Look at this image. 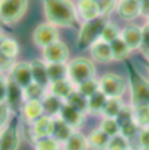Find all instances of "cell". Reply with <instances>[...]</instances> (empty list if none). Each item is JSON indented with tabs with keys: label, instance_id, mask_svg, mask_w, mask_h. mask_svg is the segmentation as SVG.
Returning <instances> with one entry per match:
<instances>
[{
	"label": "cell",
	"instance_id": "24",
	"mask_svg": "<svg viewBox=\"0 0 149 150\" xmlns=\"http://www.w3.org/2000/svg\"><path fill=\"white\" fill-rule=\"evenodd\" d=\"M88 138V144L94 150H107V146L110 143V138L102 129H94L91 134L87 137Z\"/></svg>",
	"mask_w": 149,
	"mask_h": 150
},
{
	"label": "cell",
	"instance_id": "37",
	"mask_svg": "<svg viewBox=\"0 0 149 150\" xmlns=\"http://www.w3.org/2000/svg\"><path fill=\"white\" fill-rule=\"evenodd\" d=\"M101 129L107 134L108 137H114L120 134V126L116 118H103L101 123Z\"/></svg>",
	"mask_w": 149,
	"mask_h": 150
},
{
	"label": "cell",
	"instance_id": "17",
	"mask_svg": "<svg viewBox=\"0 0 149 150\" xmlns=\"http://www.w3.org/2000/svg\"><path fill=\"white\" fill-rule=\"evenodd\" d=\"M73 132H75V129H73L72 126H68L63 118L53 117V126H52V134H50V137L55 138L58 143L64 144L66 141L73 135Z\"/></svg>",
	"mask_w": 149,
	"mask_h": 150
},
{
	"label": "cell",
	"instance_id": "51",
	"mask_svg": "<svg viewBox=\"0 0 149 150\" xmlns=\"http://www.w3.org/2000/svg\"><path fill=\"white\" fill-rule=\"evenodd\" d=\"M148 71H149V68H148Z\"/></svg>",
	"mask_w": 149,
	"mask_h": 150
},
{
	"label": "cell",
	"instance_id": "52",
	"mask_svg": "<svg viewBox=\"0 0 149 150\" xmlns=\"http://www.w3.org/2000/svg\"><path fill=\"white\" fill-rule=\"evenodd\" d=\"M148 129H149V126H148Z\"/></svg>",
	"mask_w": 149,
	"mask_h": 150
},
{
	"label": "cell",
	"instance_id": "9",
	"mask_svg": "<svg viewBox=\"0 0 149 150\" xmlns=\"http://www.w3.org/2000/svg\"><path fill=\"white\" fill-rule=\"evenodd\" d=\"M20 141L21 135L15 123H9L3 130H0V150H19Z\"/></svg>",
	"mask_w": 149,
	"mask_h": 150
},
{
	"label": "cell",
	"instance_id": "48",
	"mask_svg": "<svg viewBox=\"0 0 149 150\" xmlns=\"http://www.w3.org/2000/svg\"><path fill=\"white\" fill-rule=\"evenodd\" d=\"M2 26H3V21H2V18H0V28H2Z\"/></svg>",
	"mask_w": 149,
	"mask_h": 150
},
{
	"label": "cell",
	"instance_id": "29",
	"mask_svg": "<svg viewBox=\"0 0 149 150\" xmlns=\"http://www.w3.org/2000/svg\"><path fill=\"white\" fill-rule=\"evenodd\" d=\"M134 108V123L140 129H146L149 126V106L142 105V106H133Z\"/></svg>",
	"mask_w": 149,
	"mask_h": 150
},
{
	"label": "cell",
	"instance_id": "43",
	"mask_svg": "<svg viewBox=\"0 0 149 150\" xmlns=\"http://www.w3.org/2000/svg\"><path fill=\"white\" fill-rule=\"evenodd\" d=\"M149 47V28L148 26H145L143 28V41H142V52L145 49Z\"/></svg>",
	"mask_w": 149,
	"mask_h": 150
},
{
	"label": "cell",
	"instance_id": "38",
	"mask_svg": "<svg viewBox=\"0 0 149 150\" xmlns=\"http://www.w3.org/2000/svg\"><path fill=\"white\" fill-rule=\"evenodd\" d=\"M12 109L11 106L8 105L6 102L0 103V130H3L11 121V117H12Z\"/></svg>",
	"mask_w": 149,
	"mask_h": 150
},
{
	"label": "cell",
	"instance_id": "54",
	"mask_svg": "<svg viewBox=\"0 0 149 150\" xmlns=\"http://www.w3.org/2000/svg\"><path fill=\"white\" fill-rule=\"evenodd\" d=\"M138 2H140V0H138Z\"/></svg>",
	"mask_w": 149,
	"mask_h": 150
},
{
	"label": "cell",
	"instance_id": "40",
	"mask_svg": "<svg viewBox=\"0 0 149 150\" xmlns=\"http://www.w3.org/2000/svg\"><path fill=\"white\" fill-rule=\"evenodd\" d=\"M99 8H101V15L108 17L117 8V3L114 0H99Z\"/></svg>",
	"mask_w": 149,
	"mask_h": 150
},
{
	"label": "cell",
	"instance_id": "45",
	"mask_svg": "<svg viewBox=\"0 0 149 150\" xmlns=\"http://www.w3.org/2000/svg\"><path fill=\"white\" fill-rule=\"evenodd\" d=\"M5 38H6V35H5V33H2V32H0V49H2V44H3Z\"/></svg>",
	"mask_w": 149,
	"mask_h": 150
},
{
	"label": "cell",
	"instance_id": "49",
	"mask_svg": "<svg viewBox=\"0 0 149 150\" xmlns=\"http://www.w3.org/2000/svg\"><path fill=\"white\" fill-rule=\"evenodd\" d=\"M114 2H116V3H119V2H120V0H114Z\"/></svg>",
	"mask_w": 149,
	"mask_h": 150
},
{
	"label": "cell",
	"instance_id": "31",
	"mask_svg": "<svg viewBox=\"0 0 149 150\" xmlns=\"http://www.w3.org/2000/svg\"><path fill=\"white\" fill-rule=\"evenodd\" d=\"M47 74L50 82L67 79V64H47Z\"/></svg>",
	"mask_w": 149,
	"mask_h": 150
},
{
	"label": "cell",
	"instance_id": "19",
	"mask_svg": "<svg viewBox=\"0 0 149 150\" xmlns=\"http://www.w3.org/2000/svg\"><path fill=\"white\" fill-rule=\"evenodd\" d=\"M75 90H76V86L70 82L68 79H61V81H56V82H50L49 86H47V93L59 97V99H63L64 102L67 100V97Z\"/></svg>",
	"mask_w": 149,
	"mask_h": 150
},
{
	"label": "cell",
	"instance_id": "33",
	"mask_svg": "<svg viewBox=\"0 0 149 150\" xmlns=\"http://www.w3.org/2000/svg\"><path fill=\"white\" fill-rule=\"evenodd\" d=\"M61 143L52 137H46V138H40L34 143V150H61Z\"/></svg>",
	"mask_w": 149,
	"mask_h": 150
},
{
	"label": "cell",
	"instance_id": "36",
	"mask_svg": "<svg viewBox=\"0 0 149 150\" xmlns=\"http://www.w3.org/2000/svg\"><path fill=\"white\" fill-rule=\"evenodd\" d=\"M107 150H129L128 138L123 137L122 134L111 137V138H110V143H108V146H107Z\"/></svg>",
	"mask_w": 149,
	"mask_h": 150
},
{
	"label": "cell",
	"instance_id": "20",
	"mask_svg": "<svg viewBox=\"0 0 149 150\" xmlns=\"http://www.w3.org/2000/svg\"><path fill=\"white\" fill-rule=\"evenodd\" d=\"M59 118H63L68 126H72L73 129H78L81 125H82V120H84V112L81 111H78L75 108H72L70 105L64 103V106L63 109H61L59 112Z\"/></svg>",
	"mask_w": 149,
	"mask_h": 150
},
{
	"label": "cell",
	"instance_id": "6",
	"mask_svg": "<svg viewBox=\"0 0 149 150\" xmlns=\"http://www.w3.org/2000/svg\"><path fill=\"white\" fill-rule=\"evenodd\" d=\"M32 41L37 47L44 49L50 44H53L56 41H59V33H58V28L50 23H41L38 24L35 30L32 32Z\"/></svg>",
	"mask_w": 149,
	"mask_h": 150
},
{
	"label": "cell",
	"instance_id": "42",
	"mask_svg": "<svg viewBox=\"0 0 149 150\" xmlns=\"http://www.w3.org/2000/svg\"><path fill=\"white\" fill-rule=\"evenodd\" d=\"M138 143L142 146V149H148L149 150V129H140L138 132Z\"/></svg>",
	"mask_w": 149,
	"mask_h": 150
},
{
	"label": "cell",
	"instance_id": "23",
	"mask_svg": "<svg viewBox=\"0 0 149 150\" xmlns=\"http://www.w3.org/2000/svg\"><path fill=\"white\" fill-rule=\"evenodd\" d=\"M88 147H90L88 138L85 135H82L81 132H76V130L63 144V150H88Z\"/></svg>",
	"mask_w": 149,
	"mask_h": 150
},
{
	"label": "cell",
	"instance_id": "35",
	"mask_svg": "<svg viewBox=\"0 0 149 150\" xmlns=\"http://www.w3.org/2000/svg\"><path fill=\"white\" fill-rule=\"evenodd\" d=\"M120 32L122 30H119V28L116 24H113V23H107V26H105V29L102 30V35H101V40L102 41H105V42H113L114 40H117L119 37H120Z\"/></svg>",
	"mask_w": 149,
	"mask_h": 150
},
{
	"label": "cell",
	"instance_id": "44",
	"mask_svg": "<svg viewBox=\"0 0 149 150\" xmlns=\"http://www.w3.org/2000/svg\"><path fill=\"white\" fill-rule=\"evenodd\" d=\"M140 11L145 17L149 15V0H140Z\"/></svg>",
	"mask_w": 149,
	"mask_h": 150
},
{
	"label": "cell",
	"instance_id": "32",
	"mask_svg": "<svg viewBox=\"0 0 149 150\" xmlns=\"http://www.w3.org/2000/svg\"><path fill=\"white\" fill-rule=\"evenodd\" d=\"M0 52H2L3 55L9 56L12 59H17V56H19V52H20V46L19 42H17L14 38L11 37H6L3 44H2V49H0Z\"/></svg>",
	"mask_w": 149,
	"mask_h": 150
},
{
	"label": "cell",
	"instance_id": "39",
	"mask_svg": "<svg viewBox=\"0 0 149 150\" xmlns=\"http://www.w3.org/2000/svg\"><path fill=\"white\" fill-rule=\"evenodd\" d=\"M15 62H17L15 59L3 55L2 52H0V73H2V74H9V71L12 70V67L15 65Z\"/></svg>",
	"mask_w": 149,
	"mask_h": 150
},
{
	"label": "cell",
	"instance_id": "8",
	"mask_svg": "<svg viewBox=\"0 0 149 150\" xmlns=\"http://www.w3.org/2000/svg\"><path fill=\"white\" fill-rule=\"evenodd\" d=\"M68 55V47L63 41H56L43 49V61L46 64H67Z\"/></svg>",
	"mask_w": 149,
	"mask_h": 150
},
{
	"label": "cell",
	"instance_id": "21",
	"mask_svg": "<svg viewBox=\"0 0 149 150\" xmlns=\"http://www.w3.org/2000/svg\"><path fill=\"white\" fill-rule=\"evenodd\" d=\"M41 103H43V108H44V114H46V115H49V117H58L66 102L63 99H59V97L53 96V94L46 93V96L43 97Z\"/></svg>",
	"mask_w": 149,
	"mask_h": 150
},
{
	"label": "cell",
	"instance_id": "1",
	"mask_svg": "<svg viewBox=\"0 0 149 150\" xmlns=\"http://www.w3.org/2000/svg\"><path fill=\"white\" fill-rule=\"evenodd\" d=\"M43 9L47 23L56 28H70L78 20L76 5L72 0H43Z\"/></svg>",
	"mask_w": 149,
	"mask_h": 150
},
{
	"label": "cell",
	"instance_id": "50",
	"mask_svg": "<svg viewBox=\"0 0 149 150\" xmlns=\"http://www.w3.org/2000/svg\"><path fill=\"white\" fill-rule=\"evenodd\" d=\"M142 150H148V149H142Z\"/></svg>",
	"mask_w": 149,
	"mask_h": 150
},
{
	"label": "cell",
	"instance_id": "15",
	"mask_svg": "<svg viewBox=\"0 0 149 150\" xmlns=\"http://www.w3.org/2000/svg\"><path fill=\"white\" fill-rule=\"evenodd\" d=\"M117 14L123 20H134L138 15H142L138 0H120L117 3Z\"/></svg>",
	"mask_w": 149,
	"mask_h": 150
},
{
	"label": "cell",
	"instance_id": "2",
	"mask_svg": "<svg viewBox=\"0 0 149 150\" xmlns=\"http://www.w3.org/2000/svg\"><path fill=\"white\" fill-rule=\"evenodd\" d=\"M94 73V64L87 58H75L67 64V79L75 86H79L81 83L93 79Z\"/></svg>",
	"mask_w": 149,
	"mask_h": 150
},
{
	"label": "cell",
	"instance_id": "46",
	"mask_svg": "<svg viewBox=\"0 0 149 150\" xmlns=\"http://www.w3.org/2000/svg\"><path fill=\"white\" fill-rule=\"evenodd\" d=\"M143 55H145V58H146V59H148V62H149V47H148V49H145V50H143Z\"/></svg>",
	"mask_w": 149,
	"mask_h": 150
},
{
	"label": "cell",
	"instance_id": "27",
	"mask_svg": "<svg viewBox=\"0 0 149 150\" xmlns=\"http://www.w3.org/2000/svg\"><path fill=\"white\" fill-rule=\"evenodd\" d=\"M111 50H113V58H114V61H123L131 53V49L128 47V44L123 41L122 37H119L117 40H114L111 42Z\"/></svg>",
	"mask_w": 149,
	"mask_h": 150
},
{
	"label": "cell",
	"instance_id": "25",
	"mask_svg": "<svg viewBox=\"0 0 149 150\" xmlns=\"http://www.w3.org/2000/svg\"><path fill=\"white\" fill-rule=\"evenodd\" d=\"M46 93H47V88L32 82L31 85L23 88V99H24V102H29V100H43V97L46 96Z\"/></svg>",
	"mask_w": 149,
	"mask_h": 150
},
{
	"label": "cell",
	"instance_id": "7",
	"mask_svg": "<svg viewBox=\"0 0 149 150\" xmlns=\"http://www.w3.org/2000/svg\"><path fill=\"white\" fill-rule=\"evenodd\" d=\"M131 106H149V82L140 76L131 81Z\"/></svg>",
	"mask_w": 149,
	"mask_h": 150
},
{
	"label": "cell",
	"instance_id": "16",
	"mask_svg": "<svg viewBox=\"0 0 149 150\" xmlns=\"http://www.w3.org/2000/svg\"><path fill=\"white\" fill-rule=\"evenodd\" d=\"M9 77V76H8ZM6 103L11 106L12 111L15 109H21L23 103H24V99H23V88L15 83L12 79H9L8 82V96H6Z\"/></svg>",
	"mask_w": 149,
	"mask_h": 150
},
{
	"label": "cell",
	"instance_id": "34",
	"mask_svg": "<svg viewBox=\"0 0 149 150\" xmlns=\"http://www.w3.org/2000/svg\"><path fill=\"white\" fill-rule=\"evenodd\" d=\"M76 90L79 91L82 96H85L87 99H88V97H91L93 94H96V93L99 91V81L93 77V79H90V81L81 83L79 86H76Z\"/></svg>",
	"mask_w": 149,
	"mask_h": 150
},
{
	"label": "cell",
	"instance_id": "5",
	"mask_svg": "<svg viewBox=\"0 0 149 150\" xmlns=\"http://www.w3.org/2000/svg\"><path fill=\"white\" fill-rule=\"evenodd\" d=\"M99 91L108 99H120L126 91V82L116 73H107L99 79Z\"/></svg>",
	"mask_w": 149,
	"mask_h": 150
},
{
	"label": "cell",
	"instance_id": "28",
	"mask_svg": "<svg viewBox=\"0 0 149 150\" xmlns=\"http://www.w3.org/2000/svg\"><path fill=\"white\" fill-rule=\"evenodd\" d=\"M122 108H123V103L120 99H108L102 109V115L103 118H116Z\"/></svg>",
	"mask_w": 149,
	"mask_h": 150
},
{
	"label": "cell",
	"instance_id": "14",
	"mask_svg": "<svg viewBox=\"0 0 149 150\" xmlns=\"http://www.w3.org/2000/svg\"><path fill=\"white\" fill-rule=\"evenodd\" d=\"M90 53L91 58L98 62H103L107 64L110 61H113V50H111V44L110 42H105L102 40H98L96 42H93L90 46Z\"/></svg>",
	"mask_w": 149,
	"mask_h": 150
},
{
	"label": "cell",
	"instance_id": "47",
	"mask_svg": "<svg viewBox=\"0 0 149 150\" xmlns=\"http://www.w3.org/2000/svg\"><path fill=\"white\" fill-rule=\"evenodd\" d=\"M146 26H148V28H149V15L146 17Z\"/></svg>",
	"mask_w": 149,
	"mask_h": 150
},
{
	"label": "cell",
	"instance_id": "30",
	"mask_svg": "<svg viewBox=\"0 0 149 150\" xmlns=\"http://www.w3.org/2000/svg\"><path fill=\"white\" fill-rule=\"evenodd\" d=\"M87 102H88V99H87L85 96H82L78 90H75L66 100L67 105H70L72 108L81 111V112H87Z\"/></svg>",
	"mask_w": 149,
	"mask_h": 150
},
{
	"label": "cell",
	"instance_id": "4",
	"mask_svg": "<svg viewBox=\"0 0 149 150\" xmlns=\"http://www.w3.org/2000/svg\"><path fill=\"white\" fill-rule=\"evenodd\" d=\"M29 0H0V18L3 24H15L28 11Z\"/></svg>",
	"mask_w": 149,
	"mask_h": 150
},
{
	"label": "cell",
	"instance_id": "53",
	"mask_svg": "<svg viewBox=\"0 0 149 150\" xmlns=\"http://www.w3.org/2000/svg\"><path fill=\"white\" fill-rule=\"evenodd\" d=\"M98 2H99V0H98Z\"/></svg>",
	"mask_w": 149,
	"mask_h": 150
},
{
	"label": "cell",
	"instance_id": "18",
	"mask_svg": "<svg viewBox=\"0 0 149 150\" xmlns=\"http://www.w3.org/2000/svg\"><path fill=\"white\" fill-rule=\"evenodd\" d=\"M31 70H32V79L35 83L47 88L50 81L47 74V64L43 59H34L31 61Z\"/></svg>",
	"mask_w": 149,
	"mask_h": 150
},
{
	"label": "cell",
	"instance_id": "3",
	"mask_svg": "<svg viewBox=\"0 0 149 150\" xmlns=\"http://www.w3.org/2000/svg\"><path fill=\"white\" fill-rule=\"evenodd\" d=\"M107 23H108V17H103V15L94 20L84 21V24L79 29V33H78V46L81 49H85V47H90L98 40H101L102 30L105 29Z\"/></svg>",
	"mask_w": 149,
	"mask_h": 150
},
{
	"label": "cell",
	"instance_id": "26",
	"mask_svg": "<svg viewBox=\"0 0 149 150\" xmlns=\"http://www.w3.org/2000/svg\"><path fill=\"white\" fill-rule=\"evenodd\" d=\"M107 100H108V97L105 96L103 93L98 91L96 94H93L91 97H88V102H87V112H91V114L102 112Z\"/></svg>",
	"mask_w": 149,
	"mask_h": 150
},
{
	"label": "cell",
	"instance_id": "13",
	"mask_svg": "<svg viewBox=\"0 0 149 150\" xmlns=\"http://www.w3.org/2000/svg\"><path fill=\"white\" fill-rule=\"evenodd\" d=\"M120 37L128 44L131 50L142 49V41H143V28H140L137 24H128L123 30L120 32Z\"/></svg>",
	"mask_w": 149,
	"mask_h": 150
},
{
	"label": "cell",
	"instance_id": "12",
	"mask_svg": "<svg viewBox=\"0 0 149 150\" xmlns=\"http://www.w3.org/2000/svg\"><path fill=\"white\" fill-rule=\"evenodd\" d=\"M75 5H76L78 17H81L82 21L94 20L101 17V8L98 0H78Z\"/></svg>",
	"mask_w": 149,
	"mask_h": 150
},
{
	"label": "cell",
	"instance_id": "10",
	"mask_svg": "<svg viewBox=\"0 0 149 150\" xmlns=\"http://www.w3.org/2000/svg\"><path fill=\"white\" fill-rule=\"evenodd\" d=\"M52 126H53V117H49L46 114L41 115L40 118H37L35 121L29 123V132H31V138L34 143L40 138L50 137Z\"/></svg>",
	"mask_w": 149,
	"mask_h": 150
},
{
	"label": "cell",
	"instance_id": "41",
	"mask_svg": "<svg viewBox=\"0 0 149 150\" xmlns=\"http://www.w3.org/2000/svg\"><path fill=\"white\" fill-rule=\"evenodd\" d=\"M8 82H9V77H8V74H2V73H0V103L6 102Z\"/></svg>",
	"mask_w": 149,
	"mask_h": 150
},
{
	"label": "cell",
	"instance_id": "11",
	"mask_svg": "<svg viewBox=\"0 0 149 150\" xmlns=\"http://www.w3.org/2000/svg\"><path fill=\"white\" fill-rule=\"evenodd\" d=\"M8 76H9V79H12L15 83H19L21 88H26L28 85H31L34 82L31 62H24V61L15 62V65L12 67V70L9 71Z\"/></svg>",
	"mask_w": 149,
	"mask_h": 150
},
{
	"label": "cell",
	"instance_id": "22",
	"mask_svg": "<svg viewBox=\"0 0 149 150\" xmlns=\"http://www.w3.org/2000/svg\"><path fill=\"white\" fill-rule=\"evenodd\" d=\"M21 114L24 120L28 123H32L37 118H40L41 115H44V108H43L41 100H29L24 102L21 106Z\"/></svg>",
	"mask_w": 149,
	"mask_h": 150
}]
</instances>
